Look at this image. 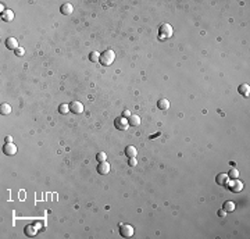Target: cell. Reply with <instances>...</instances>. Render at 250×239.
Wrapping results in <instances>:
<instances>
[{
    "instance_id": "6da1fadb",
    "label": "cell",
    "mask_w": 250,
    "mask_h": 239,
    "mask_svg": "<svg viewBox=\"0 0 250 239\" xmlns=\"http://www.w3.org/2000/svg\"><path fill=\"white\" fill-rule=\"evenodd\" d=\"M114 60H115V53L113 52L111 49L106 50V52H103L102 54H100V63H102L103 65H106V67L111 65L113 63H114Z\"/></svg>"
},
{
    "instance_id": "484cf974",
    "label": "cell",
    "mask_w": 250,
    "mask_h": 239,
    "mask_svg": "<svg viewBox=\"0 0 250 239\" xmlns=\"http://www.w3.org/2000/svg\"><path fill=\"white\" fill-rule=\"evenodd\" d=\"M131 115H132V114H131V113L128 111V110H124V113H123V117H125V118H129Z\"/></svg>"
},
{
    "instance_id": "5bb4252c",
    "label": "cell",
    "mask_w": 250,
    "mask_h": 239,
    "mask_svg": "<svg viewBox=\"0 0 250 239\" xmlns=\"http://www.w3.org/2000/svg\"><path fill=\"white\" fill-rule=\"evenodd\" d=\"M136 154H138V150H136L135 146H127V148H125V156L136 157Z\"/></svg>"
},
{
    "instance_id": "8992f818",
    "label": "cell",
    "mask_w": 250,
    "mask_h": 239,
    "mask_svg": "<svg viewBox=\"0 0 250 239\" xmlns=\"http://www.w3.org/2000/svg\"><path fill=\"white\" fill-rule=\"evenodd\" d=\"M3 153L7 154V156H14L17 153V146L14 143H6L3 146Z\"/></svg>"
},
{
    "instance_id": "603a6c76",
    "label": "cell",
    "mask_w": 250,
    "mask_h": 239,
    "mask_svg": "<svg viewBox=\"0 0 250 239\" xmlns=\"http://www.w3.org/2000/svg\"><path fill=\"white\" fill-rule=\"evenodd\" d=\"M96 159H97V161H99V163H102V161H107V154L103 153V152H100V153H97Z\"/></svg>"
},
{
    "instance_id": "30bf717a",
    "label": "cell",
    "mask_w": 250,
    "mask_h": 239,
    "mask_svg": "<svg viewBox=\"0 0 250 239\" xmlns=\"http://www.w3.org/2000/svg\"><path fill=\"white\" fill-rule=\"evenodd\" d=\"M6 46H7V49H10V50H17L18 49V40H17L16 38H7Z\"/></svg>"
},
{
    "instance_id": "8fae6325",
    "label": "cell",
    "mask_w": 250,
    "mask_h": 239,
    "mask_svg": "<svg viewBox=\"0 0 250 239\" xmlns=\"http://www.w3.org/2000/svg\"><path fill=\"white\" fill-rule=\"evenodd\" d=\"M215 182L218 185H221V186H227V184L229 182V178H228V175L227 174H218L217 175V178H215Z\"/></svg>"
},
{
    "instance_id": "4fadbf2b",
    "label": "cell",
    "mask_w": 250,
    "mask_h": 239,
    "mask_svg": "<svg viewBox=\"0 0 250 239\" xmlns=\"http://www.w3.org/2000/svg\"><path fill=\"white\" fill-rule=\"evenodd\" d=\"M239 93L242 95V96H245V97H249V95H250V86L248 85V83H242V85L239 86Z\"/></svg>"
},
{
    "instance_id": "ba28073f",
    "label": "cell",
    "mask_w": 250,
    "mask_h": 239,
    "mask_svg": "<svg viewBox=\"0 0 250 239\" xmlns=\"http://www.w3.org/2000/svg\"><path fill=\"white\" fill-rule=\"evenodd\" d=\"M97 172L100 175H107L110 172V164L107 161H102V163L97 164Z\"/></svg>"
},
{
    "instance_id": "ac0fdd59",
    "label": "cell",
    "mask_w": 250,
    "mask_h": 239,
    "mask_svg": "<svg viewBox=\"0 0 250 239\" xmlns=\"http://www.w3.org/2000/svg\"><path fill=\"white\" fill-rule=\"evenodd\" d=\"M157 107H159L160 110H168L169 109V100L160 99L159 101H157Z\"/></svg>"
},
{
    "instance_id": "7c38bea8",
    "label": "cell",
    "mask_w": 250,
    "mask_h": 239,
    "mask_svg": "<svg viewBox=\"0 0 250 239\" xmlns=\"http://www.w3.org/2000/svg\"><path fill=\"white\" fill-rule=\"evenodd\" d=\"M60 11H61V14H64V16H70V14L74 11V7H72V4H70V3H64V4L61 6Z\"/></svg>"
},
{
    "instance_id": "ffe728a7",
    "label": "cell",
    "mask_w": 250,
    "mask_h": 239,
    "mask_svg": "<svg viewBox=\"0 0 250 239\" xmlns=\"http://www.w3.org/2000/svg\"><path fill=\"white\" fill-rule=\"evenodd\" d=\"M89 60H90L92 63L100 61V53H99V52H92L90 54H89Z\"/></svg>"
},
{
    "instance_id": "7a4b0ae2",
    "label": "cell",
    "mask_w": 250,
    "mask_h": 239,
    "mask_svg": "<svg viewBox=\"0 0 250 239\" xmlns=\"http://www.w3.org/2000/svg\"><path fill=\"white\" fill-rule=\"evenodd\" d=\"M120 234H121V237H124V238H131L135 234V229H133V227L129 225V224H121Z\"/></svg>"
},
{
    "instance_id": "277c9868",
    "label": "cell",
    "mask_w": 250,
    "mask_h": 239,
    "mask_svg": "<svg viewBox=\"0 0 250 239\" xmlns=\"http://www.w3.org/2000/svg\"><path fill=\"white\" fill-rule=\"evenodd\" d=\"M159 34H160V38H163V39L169 38L172 35V26L169 24H163L159 28Z\"/></svg>"
},
{
    "instance_id": "7402d4cb",
    "label": "cell",
    "mask_w": 250,
    "mask_h": 239,
    "mask_svg": "<svg viewBox=\"0 0 250 239\" xmlns=\"http://www.w3.org/2000/svg\"><path fill=\"white\" fill-rule=\"evenodd\" d=\"M58 113H60V114H67V113H70V104H60Z\"/></svg>"
},
{
    "instance_id": "9a60e30c",
    "label": "cell",
    "mask_w": 250,
    "mask_h": 239,
    "mask_svg": "<svg viewBox=\"0 0 250 239\" xmlns=\"http://www.w3.org/2000/svg\"><path fill=\"white\" fill-rule=\"evenodd\" d=\"M128 124L131 125V127H139L141 125V118L138 117V115H131L129 118H128Z\"/></svg>"
},
{
    "instance_id": "4316f807",
    "label": "cell",
    "mask_w": 250,
    "mask_h": 239,
    "mask_svg": "<svg viewBox=\"0 0 250 239\" xmlns=\"http://www.w3.org/2000/svg\"><path fill=\"white\" fill-rule=\"evenodd\" d=\"M225 214H227V211H225L224 209H222V210H220V211H218V217H225Z\"/></svg>"
},
{
    "instance_id": "5b68a950",
    "label": "cell",
    "mask_w": 250,
    "mask_h": 239,
    "mask_svg": "<svg viewBox=\"0 0 250 239\" xmlns=\"http://www.w3.org/2000/svg\"><path fill=\"white\" fill-rule=\"evenodd\" d=\"M227 186L229 188V190H232V192H235V193L240 192V190L243 189V184L238 178L236 179H232V182H228Z\"/></svg>"
},
{
    "instance_id": "d6986e66",
    "label": "cell",
    "mask_w": 250,
    "mask_h": 239,
    "mask_svg": "<svg viewBox=\"0 0 250 239\" xmlns=\"http://www.w3.org/2000/svg\"><path fill=\"white\" fill-rule=\"evenodd\" d=\"M0 113H2L3 115H7L11 113V106L7 103H2V106H0Z\"/></svg>"
},
{
    "instance_id": "9c48e42d",
    "label": "cell",
    "mask_w": 250,
    "mask_h": 239,
    "mask_svg": "<svg viewBox=\"0 0 250 239\" xmlns=\"http://www.w3.org/2000/svg\"><path fill=\"white\" fill-rule=\"evenodd\" d=\"M2 20L6 21V22H10V21L14 20V13L10 8H6V10L2 11Z\"/></svg>"
},
{
    "instance_id": "3957f363",
    "label": "cell",
    "mask_w": 250,
    "mask_h": 239,
    "mask_svg": "<svg viewBox=\"0 0 250 239\" xmlns=\"http://www.w3.org/2000/svg\"><path fill=\"white\" fill-rule=\"evenodd\" d=\"M114 127L117 128V129H120V131H127V128L129 127V124H128V118H125V117H117L114 120Z\"/></svg>"
},
{
    "instance_id": "e0dca14e",
    "label": "cell",
    "mask_w": 250,
    "mask_h": 239,
    "mask_svg": "<svg viewBox=\"0 0 250 239\" xmlns=\"http://www.w3.org/2000/svg\"><path fill=\"white\" fill-rule=\"evenodd\" d=\"M222 209H224L227 213H231V211L235 210V203L231 202V200H227V202H224V204H222Z\"/></svg>"
},
{
    "instance_id": "cb8c5ba5",
    "label": "cell",
    "mask_w": 250,
    "mask_h": 239,
    "mask_svg": "<svg viewBox=\"0 0 250 239\" xmlns=\"http://www.w3.org/2000/svg\"><path fill=\"white\" fill-rule=\"evenodd\" d=\"M128 164H129L131 167H135L136 164H138V161H136V157H129V160H128Z\"/></svg>"
},
{
    "instance_id": "83f0119b",
    "label": "cell",
    "mask_w": 250,
    "mask_h": 239,
    "mask_svg": "<svg viewBox=\"0 0 250 239\" xmlns=\"http://www.w3.org/2000/svg\"><path fill=\"white\" fill-rule=\"evenodd\" d=\"M6 143H11V140H13V138H11V136H6Z\"/></svg>"
},
{
    "instance_id": "52a82bcc",
    "label": "cell",
    "mask_w": 250,
    "mask_h": 239,
    "mask_svg": "<svg viewBox=\"0 0 250 239\" xmlns=\"http://www.w3.org/2000/svg\"><path fill=\"white\" fill-rule=\"evenodd\" d=\"M70 111L74 114H81L83 111V104L81 101H72V103H70Z\"/></svg>"
},
{
    "instance_id": "d4e9b609",
    "label": "cell",
    "mask_w": 250,
    "mask_h": 239,
    "mask_svg": "<svg viewBox=\"0 0 250 239\" xmlns=\"http://www.w3.org/2000/svg\"><path fill=\"white\" fill-rule=\"evenodd\" d=\"M16 54L17 56H24V49L22 47H18V49L16 50Z\"/></svg>"
},
{
    "instance_id": "44dd1931",
    "label": "cell",
    "mask_w": 250,
    "mask_h": 239,
    "mask_svg": "<svg viewBox=\"0 0 250 239\" xmlns=\"http://www.w3.org/2000/svg\"><path fill=\"white\" fill-rule=\"evenodd\" d=\"M227 175H228L229 179H236L238 177H239V171H238L236 168H232V170H229V172Z\"/></svg>"
},
{
    "instance_id": "2e32d148",
    "label": "cell",
    "mask_w": 250,
    "mask_h": 239,
    "mask_svg": "<svg viewBox=\"0 0 250 239\" xmlns=\"http://www.w3.org/2000/svg\"><path fill=\"white\" fill-rule=\"evenodd\" d=\"M25 234L28 237H35L38 234V227L36 225H28L25 227Z\"/></svg>"
}]
</instances>
